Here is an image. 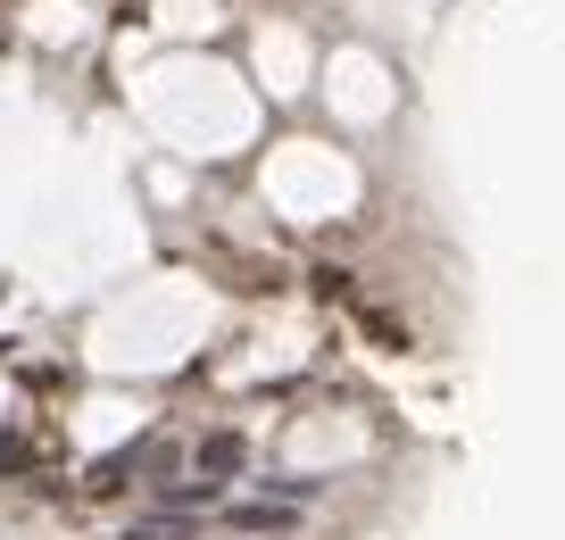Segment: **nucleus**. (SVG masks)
Returning a JSON list of instances; mask_svg holds the SVG:
<instances>
[{"label": "nucleus", "mask_w": 565, "mask_h": 540, "mask_svg": "<svg viewBox=\"0 0 565 540\" xmlns=\"http://www.w3.org/2000/svg\"><path fill=\"white\" fill-rule=\"evenodd\" d=\"M225 532L233 540H291V532H300V507H291V499H233Z\"/></svg>", "instance_id": "obj_1"}, {"label": "nucleus", "mask_w": 565, "mask_h": 540, "mask_svg": "<svg viewBox=\"0 0 565 540\" xmlns=\"http://www.w3.org/2000/svg\"><path fill=\"white\" fill-rule=\"evenodd\" d=\"M242 466H249V441L233 433V424H225V433H200V449H192V483L225 490V483H233Z\"/></svg>", "instance_id": "obj_2"}, {"label": "nucleus", "mask_w": 565, "mask_h": 540, "mask_svg": "<svg viewBox=\"0 0 565 540\" xmlns=\"http://www.w3.org/2000/svg\"><path fill=\"white\" fill-rule=\"evenodd\" d=\"M200 507H216V490H209V483H167V490H159V516H167V523L200 516Z\"/></svg>", "instance_id": "obj_3"}, {"label": "nucleus", "mask_w": 565, "mask_h": 540, "mask_svg": "<svg viewBox=\"0 0 565 540\" xmlns=\"http://www.w3.org/2000/svg\"><path fill=\"white\" fill-rule=\"evenodd\" d=\"M134 466H141V449H108L100 466H92V483H84V490H117V483H125Z\"/></svg>", "instance_id": "obj_4"}, {"label": "nucleus", "mask_w": 565, "mask_h": 540, "mask_svg": "<svg viewBox=\"0 0 565 540\" xmlns=\"http://www.w3.org/2000/svg\"><path fill=\"white\" fill-rule=\"evenodd\" d=\"M117 540H200V532H183V523H134V532H117Z\"/></svg>", "instance_id": "obj_5"}, {"label": "nucleus", "mask_w": 565, "mask_h": 540, "mask_svg": "<svg viewBox=\"0 0 565 540\" xmlns=\"http://www.w3.org/2000/svg\"><path fill=\"white\" fill-rule=\"evenodd\" d=\"M18 466H25V441H18V433H0V474H18Z\"/></svg>", "instance_id": "obj_6"}]
</instances>
